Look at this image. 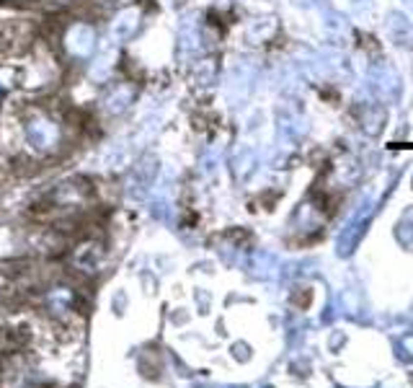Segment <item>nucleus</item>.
I'll list each match as a JSON object with an SVG mask.
<instances>
[{
	"instance_id": "1",
	"label": "nucleus",
	"mask_w": 413,
	"mask_h": 388,
	"mask_svg": "<svg viewBox=\"0 0 413 388\" xmlns=\"http://www.w3.org/2000/svg\"><path fill=\"white\" fill-rule=\"evenodd\" d=\"M3 96H5V91H3V88H0V98H3Z\"/></svg>"
}]
</instances>
